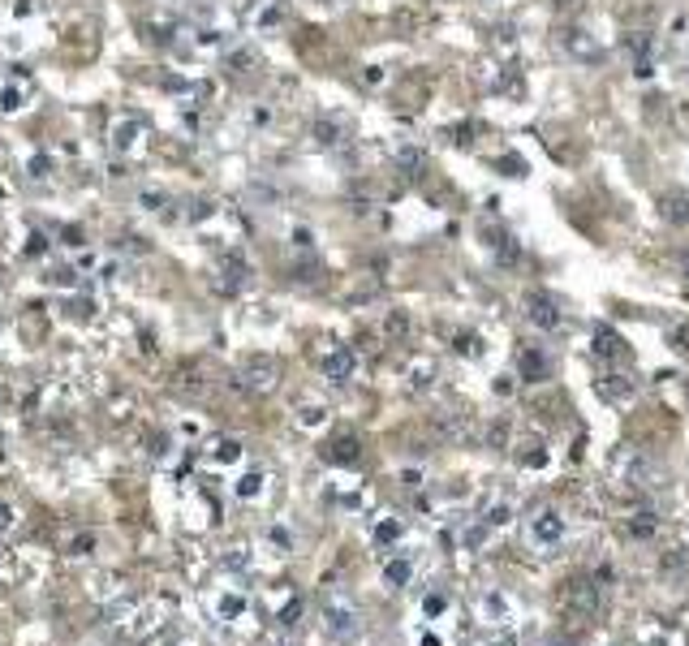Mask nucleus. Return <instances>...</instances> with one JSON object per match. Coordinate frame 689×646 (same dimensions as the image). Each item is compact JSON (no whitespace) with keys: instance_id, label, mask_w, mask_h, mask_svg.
<instances>
[{"instance_id":"nucleus-1","label":"nucleus","mask_w":689,"mask_h":646,"mask_svg":"<svg viewBox=\"0 0 689 646\" xmlns=\"http://www.w3.org/2000/svg\"><path fill=\"white\" fill-rule=\"evenodd\" d=\"M319 616H324V629H328L332 638H354L358 634V608H354V599H345L341 590H328L324 594Z\"/></svg>"},{"instance_id":"nucleus-2","label":"nucleus","mask_w":689,"mask_h":646,"mask_svg":"<svg viewBox=\"0 0 689 646\" xmlns=\"http://www.w3.org/2000/svg\"><path fill=\"white\" fill-rule=\"evenodd\" d=\"M560 603H565V612L573 621H590L599 612V581L595 577H573L565 594H560Z\"/></svg>"},{"instance_id":"nucleus-3","label":"nucleus","mask_w":689,"mask_h":646,"mask_svg":"<svg viewBox=\"0 0 689 646\" xmlns=\"http://www.w3.org/2000/svg\"><path fill=\"white\" fill-rule=\"evenodd\" d=\"M521 306H526V319H530L534 328H543V332L560 328V306H556V298L547 293V289H530V293L521 298Z\"/></svg>"},{"instance_id":"nucleus-4","label":"nucleus","mask_w":689,"mask_h":646,"mask_svg":"<svg viewBox=\"0 0 689 646\" xmlns=\"http://www.w3.org/2000/svg\"><path fill=\"white\" fill-rule=\"evenodd\" d=\"M560 47L573 56V60H582V65H595V60H603V47L595 43V35H586L582 26H569L565 35H560Z\"/></svg>"},{"instance_id":"nucleus-5","label":"nucleus","mask_w":689,"mask_h":646,"mask_svg":"<svg viewBox=\"0 0 689 646\" xmlns=\"http://www.w3.org/2000/svg\"><path fill=\"white\" fill-rule=\"evenodd\" d=\"M560 539H565V517H560L556 509H543L539 517H530V543L556 547Z\"/></svg>"},{"instance_id":"nucleus-6","label":"nucleus","mask_w":689,"mask_h":646,"mask_svg":"<svg viewBox=\"0 0 689 646\" xmlns=\"http://www.w3.org/2000/svg\"><path fill=\"white\" fill-rule=\"evenodd\" d=\"M319 366H324V375L332 383H349L354 370H358V358H354V349H328L324 358H319Z\"/></svg>"},{"instance_id":"nucleus-7","label":"nucleus","mask_w":689,"mask_h":646,"mask_svg":"<svg viewBox=\"0 0 689 646\" xmlns=\"http://www.w3.org/2000/svg\"><path fill=\"white\" fill-rule=\"evenodd\" d=\"M590 349H595V358L612 362V358H620V353H624V341H620V332L612 328V323H599L595 336H590Z\"/></svg>"},{"instance_id":"nucleus-8","label":"nucleus","mask_w":689,"mask_h":646,"mask_svg":"<svg viewBox=\"0 0 689 646\" xmlns=\"http://www.w3.org/2000/svg\"><path fill=\"white\" fill-rule=\"evenodd\" d=\"M517 366H521V379L526 383H543V379H552V362H547V353L543 349H521V358H517Z\"/></svg>"},{"instance_id":"nucleus-9","label":"nucleus","mask_w":689,"mask_h":646,"mask_svg":"<svg viewBox=\"0 0 689 646\" xmlns=\"http://www.w3.org/2000/svg\"><path fill=\"white\" fill-rule=\"evenodd\" d=\"M491 250H495V263H500V267H517V263H521V246H517V241H512L508 233L495 237Z\"/></svg>"},{"instance_id":"nucleus-10","label":"nucleus","mask_w":689,"mask_h":646,"mask_svg":"<svg viewBox=\"0 0 689 646\" xmlns=\"http://www.w3.org/2000/svg\"><path fill=\"white\" fill-rule=\"evenodd\" d=\"M659 216L668 224H685L689 220V199L685 194H668V199H659Z\"/></svg>"},{"instance_id":"nucleus-11","label":"nucleus","mask_w":689,"mask_h":646,"mask_svg":"<svg viewBox=\"0 0 689 646\" xmlns=\"http://www.w3.org/2000/svg\"><path fill=\"white\" fill-rule=\"evenodd\" d=\"M324 457H328V461H336V465H354V461H358V440L341 435V440H332V444H328Z\"/></svg>"},{"instance_id":"nucleus-12","label":"nucleus","mask_w":689,"mask_h":646,"mask_svg":"<svg viewBox=\"0 0 689 646\" xmlns=\"http://www.w3.org/2000/svg\"><path fill=\"white\" fill-rule=\"evenodd\" d=\"M599 392H603L607 401H624V397H633V379H624V375H603V379H599Z\"/></svg>"},{"instance_id":"nucleus-13","label":"nucleus","mask_w":689,"mask_h":646,"mask_svg":"<svg viewBox=\"0 0 689 646\" xmlns=\"http://www.w3.org/2000/svg\"><path fill=\"white\" fill-rule=\"evenodd\" d=\"M246 375H250V383H254V388H271V379H276V362L254 358V362H246Z\"/></svg>"},{"instance_id":"nucleus-14","label":"nucleus","mask_w":689,"mask_h":646,"mask_svg":"<svg viewBox=\"0 0 689 646\" xmlns=\"http://www.w3.org/2000/svg\"><path fill=\"white\" fill-rule=\"evenodd\" d=\"M655 530H659V517H655L651 509H642V513L629 517V535H633V539H651Z\"/></svg>"},{"instance_id":"nucleus-15","label":"nucleus","mask_w":689,"mask_h":646,"mask_svg":"<svg viewBox=\"0 0 689 646\" xmlns=\"http://www.w3.org/2000/svg\"><path fill=\"white\" fill-rule=\"evenodd\" d=\"M91 552H95V535H91V530H82V535L65 539V556H69V560H87Z\"/></svg>"},{"instance_id":"nucleus-16","label":"nucleus","mask_w":689,"mask_h":646,"mask_svg":"<svg viewBox=\"0 0 689 646\" xmlns=\"http://www.w3.org/2000/svg\"><path fill=\"white\" fill-rule=\"evenodd\" d=\"M409 560H392L388 564V569H383V577H388V586H405V581H409Z\"/></svg>"},{"instance_id":"nucleus-17","label":"nucleus","mask_w":689,"mask_h":646,"mask_svg":"<svg viewBox=\"0 0 689 646\" xmlns=\"http://www.w3.org/2000/svg\"><path fill=\"white\" fill-rule=\"evenodd\" d=\"M315 138L324 142V147H336V142H341V125H336V121H324V125H315Z\"/></svg>"},{"instance_id":"nucleus-18","label":"nucleus","mask_w":689,"mask_h":646,"mask_svg":"<svg viewBox=\"0 0 689 646\" xmlns=\"http://www.w3.org/2000/svg\"><path fill=\"white\" fill-rule=\"evenodd\" d=\"M431 375H436L431 362H414V388H431Z\"/></svg>"},{"instance_id":"nucleus-19","label":"nucleus","mask_w":689,"mask_h":646,"mask_svg":"<svg viewBox=\"0 0 689 646\" xmlns=\"http://www.w3.org/2000/svg\"><path fill=\"white\" fill-rule=\"evenodd\" d=\"M375 539H379V543H392V539H400V522H379Z\"/></svg>"},{"instance_id":"nucleus-20","label":"nucleus","mask_w":689,"mask_h":646,"mask_svg":"<svg viewBox=\"0 0 689 646\" xmlns=\"http://www.w3.org/2000/svg\"><path fill=\"white\" fill-rule=\"evenodd\" d=\"M297 616H302V599H289L280 608V625H297Z\"/></svg>"},{"instance_id":"nucleus-21","label":"nucleus","mask_w":689,"mask_h":646,"mask_svg":"<svg viewBox=\"0 0 689 646\" xmlns=\"http://www.w3.org/2000/svg\"><path fill=\"white\" fill-rule=\"evenodd\" d=\"M237 495H259V474H246L237 482Z\"/></svg>"},{"instance_id":"nucleus-22","label":"nucleus","mask_w":689,"mask_h":646,"mask_svg":"<svg viewBox=\"0 0 689 646\" xmlns=\"http://www.w3.org/2000/svg\"><path fill=\"white\" fill-rule=\"evenodd\" d=\"M9 526H13V513H9V504H0V535H5Z\"/></svg>"},{"instance_id":"nucleus-23","label":"nucleus","mask_w":689,"mask_h":646,"mask_svg":"<svg viewBox=\"0 0 689 646\" xmlns=\"http://www.w3.org/2000/svg\"><path fill=\"white\" fill-rule=\"evenodd\" d=\"M677 349H689V323H681V328H677Z\"/></svg>"},{"instance_id":"nucleus-24","label":"nucleus","mask_w":689,"mask_h":646,"mask_svg":"<svg viewBox=\"0 0 689 646\" xmlns=\"http://www.w3.org/2000/svg\"><path fill=\"white\" fill-rule=\"evenodd\" d=\"M681 271H685V276H689V254H685V258H681Z\"/></svg>"}]
</instances>
